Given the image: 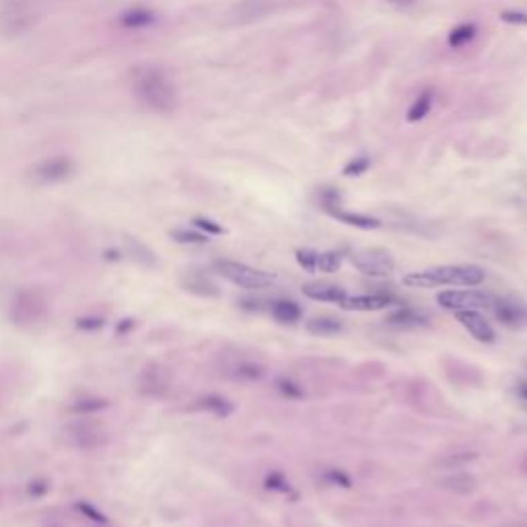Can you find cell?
Returning a JSON list of instances; mask_svg holds the SVG:
<instances>
[{"label":"cell","instance_id":"f546056e","mask_svg":"<svg viewBox=\"0 0 527 527\" xmlns=\"http://www.w3.org/2000/svg\"><path fill=\"white\" fill-rule=\"evenodd\" d=\"M208 408H212L219 416H227L231 412V404L221 400V398H210L208 400Z\"/></svg>","mask_w":527,"mask_h":527},{"label":"cell","instance_id":"8992f818","mask_svg":"<svg viewBox=\"0 0 527 527\" xmlns=\"http://www.w3.org/2000/svg\"><path fill=\"white\" fill-rule=\"evenodd\" d=\"M437 303L447 311H463V309H482V307H492L494 299L476 288H465V290H445L437 295Z\"/></svg>","mask_w":527,"mask_h":527},{"label":"cell","instance_id":"2e32d148","mask_svg":"<svg viewBox=\"0 0 527 527\" xmlns=\"http://www.w3.org/2000/svg\"><path fill=\"white\" fill-rule=\"evenodd\" d=\"M344 330L342 322L330 315H322V317H313L307 322V332H311L313 336H336Z\"/></svg>","mask_w":527,"mask_h":527},{"label":"cell","instance_id":"f1b7e54d","mask_svg":"<svg viewBox=\"0 0 527 527\" xmlns=\"http://www.w3.org/2000/svg\"><path fill=\"white\" fill-rule=\"evenodd\" d=\"M177 237V241H183V243H206L208 239L200 233H194V231H176L174 233Z\"/></svg>","mask_w":527,"mask_h":527},{"label":"cell","instance_id":"7a4b0ae2","mask_svg":"<svg viewBox=\"0 0 527 527\" xmlns=\"http://www.w3.org/2000/svg\"><path fill=\"white\" fill-rule=\"evenodd\" d=\"M486 272L480 266H437L420 272H410L402 278V284L410 288H437V286H480Z\"/></svg>","mask_w":527,"mask_h":527},{"label":"cell","instance_id":"6da1fadb","mask_svg":"<svg viewBox=\"0 0 527 527\" xmlns=\"http://www.w3.org/2000/svg\"><path fill=\"white\" fill-rule=\"evenodd\" d=\"M132 91L136 99L151 111L167 115L177 109V89L161 68L149 66L134 73Z\"/></svg>","mask_w":527,"mask_h":527},{"label":"cell","instance_id":"e0dca14e","mask_svg":"<svg viewBox=\"0 0 527 527\" xmlns=\"http://www.w3.org/2000/svg\"><path fill=\"white\" fill-rule=\"evenodd\" d=\"M478 35V27L474 23H461L457 27H453L447 35V44L453 48V50H459L463 48L465 44L474 41V37Z\"/></svg>","mask_w":527,"mask_h":527},{"label":"cell","instance_id":"1f68e13d","mask_svg":"<svg viewBox=\"0 0 527 527\" xmlns=\"http://www.w3.org/2000/svg\"><path fill=\"white\" fill-rule=\"evenodd\" d=\"M239 307H241V309H248V311H262V303L256 301V299H241V301H239Z\"/></svg>","mask_w":527,"mask_h":527},{"label":"cell","instance_id":"4316f807","mask_svg":"<svg viewBox=\"0 0 527 527\" xmlns=\"http://www.w3.org/2000/svg\"><path fill=\"white\" fill-rule=\"evenodd\" d=\"M369 167H371V159H367V157H356V159H352L351 163L344 167V176L346 177L362 176Z\"/></svg>","mask_w":527,"mask_h":527},{"label":"cell","instance_id":"44dd1931","mask_svg":"<svg viewBox=\"0 0 527 527\" xmlns=\"http://www.w3.org/2000/svg\"><path fill=\"white\" fill-rule=\"evenodd\" d=\"M276 389H278L280 396H284V398H288V400H301V398L305 396L303 387H301L299 383H295L293 379H288V377H280V379L276 381Z\"/></svg>","mask_w":527,"mask_h":527},{"label":"cell","instance_id":"7402d4cb","mask_svg":"<svg viewBox=\"0 0 527 527\" xmlns=\"http://www.w3.org/2000/svg\"><path fill=\"white\" fill-rule=\"evenodd\" d=\"M295 258H297V264H299L305 272H309V274L317 272V258H320V252H315V250H297Z\"/></svg>","mask_w":527,"mask_h":527},{"label":"cell","instance_id":"ffe728a7","mask_svg":"<svg viewBox=\"0 0 527 527\" xmlns=\"http://www.w3.org/2000/svg\"><path fill=\"white\" fill-rule=\"evenodd\" d=\"M342 266V254L332 250V252H322L317 258V272H326V274H334L338 272Z\"/></svg>","mask_w":527,"mask_h":527},{"label":"cell","instance_id":"ba28073f","mask_svg":"<svg viewBox=\"0 0 527 527\" xmlns=\"http://www.w3.org/2000/svg\"><path fill=\"white\" fill-rule=\"evenodd\" d=\"M455 320L478 340L484 344H492L497 338L494 328L490 326V322L476 309H463V311H455Z\"/></svg>","mask_w":527,"mask_h":527},{"label":"cell","instance_id":"5bb4252c","mask_svg":"<svg viewBox=\"0 0 527 527\" xmlns=\"http://www.w3.org/2000/svg\"><path fill=\"white\" fill-rule=\"evenodd\" d=\"M270 313L272 317L278 322V324H297L301 320V307L295 303V301H288V299H280V301H274L270 305Z\"/></svg>","mask_w":527,"mask_h":527},{"label":"cell","instance_id":"52a82bcc","mask_svg":"<svg viewBox=\"0 0 527 527\" xmlns=\"http://www.w3.org/2000/svg\"><path fill=\"white\" fill-rule=\"evenodd\" d=\"M75 172V165L68 157H50L39 161L33 169L31 176L39 183H56L62 179H68Z\"/></svg>","mask_w":527,"mask_h":527},{"label":"cell","instance_id":"484cf974","mask_svg":"<svg viewBox=\"0 0 527 527\" xmlns=\"http://www.w3.org/2000/svg\"><path fill=\"white\" fill-rule=\"evenodd\" d=\"M237 375L241 379H250V381H256V379H262L264 377V369L256 362H241L237 367Z\"/></svg>","mask_w":527,"mask_h":527},{"label":"cell","instance_id":"836d02e7","mask_svg":"<svg viewBox=\"0 0 527 527\" xmlns=\"http://www.w3.org/2000/svg\"><path fill=\"white\" fill-rule=\"evenodd\" d=\"M387 2L394 4V6H402V8H404V6H412L416 0H387Z\"/></svg>","mask_w":527,"mask_h":527},{"label":"cell","instance_id":"9c48e42d","mask_svg":"<svg viewBox=\"0 0 527 527\" xmlns=\"http://www.w3.org/2000/svg\"><path fill=\"white\" fill-rule=\"evenodd\" d=\"M394 305V297L391 295H346L340 303L342 309L346 311H381L385 307Z\"/></svg>","mask_w":527,"mask_h":527},{"label":"cell","instance_id":"8fae6325","mask_svg":"<svg viewBox=\"0 0 527 527\" xmlns=\"http://www.w3.org/2000/svg\"><path fill=\"white\" fill-rule=\"evenodd\" d=\"M303 295L307 299L313 301H322V303H336L340 305L342 299L346 297V290L338 284H330V282H311L303 286Z\"/></svg>","mask_w":527,"mask_h":527},{"label":"cell","instance_id":"ac0fdd59","mask_svg":"<svg viewBox=\"0 0 527 527\" xmlns=\"http://www.w3.org/2000/svg\"><path fill=\"white\" fill-rule=\"evenodd\" d=\"M433 99H435L433 91L420 93V95L414 99V103L410 105V109H408V113H406V120H408L410 124H416V122L425 120V118L429 115L431 107H433Z\"/></svg>","mask_w":527,"mask_h":527},{"label":"cell","instance_id":"603a6c76","mask_svg":"<svg viewBox=\"0 0 527 527\" xmlns=\"http://www.w3.org/2000/svg\"><path fill=\"white\" fill-rule=\"evenodd\" d=\"M445 484H447V488L465 494V492H472V490H474V484H476V482H474V478L468 476V474H457V476L445 480Z\"/></svg>","mask_w":527,"mask_h":527},{"label":"cell","instance_id":"d6986e66","mask_svg":"<svg viewBox=\"0 0 527 527\" xmlns=\"http://www.w3.org/2000/svg\"><path fill=\"white\" fill-rule=\"evenodd\" d=\"M264 488H266V490H272V492H280V494L290 497V499H297V492H295L293 484H290V482L286 480V476L280 474V472H270V474L266 476V480H264Z\"/></svg>","mask_w":527,"mask_h":527},{"label":"cell","instance_id":"cb8c5ba5","mask_svg":"<svg viewBox=\"0 0 527 527\" xmlns=\"http://www.w3.org/2000/svg\"><path fill=\"white\" fill-rule=\"evenodd\" d=\"M187 288H189V290H196V293H200V295H206V297H216V295H219V288H216L208 278H204V276H200V278H196V280H189V282H187Z\"/></svg>","mask_w":527,"mask_h":527},{"label":"cell","instance_id":"30bf717a","mask_svg":"<svg viewBox=\"0 0 527 527\" xmlns=\"http://www.w3.org/2000/svg\"><path fill=\"white\" fill-rule=\"evenodd\" d=\"M492 307H494L497 320H499L505 328H521V326L526 324L527 309L521 303L503 299V301H494Z\"/></svg>","mask_w":527,"mask_h":527},{"label":"cell","instance_id":"7c38bea8","mask_svg":"<svg viewBox=\"0 0 527 527\" xmlns=\"http://www.w3.org/2000/svg\"><path fill=\"white\" fill-rule=\"evenodd\" d=\"M429 315L420 309L414 307H398L387 315V324L391 326H400V328H418V326H427L429 324Z\"/></svg>","mask_w":527,"mask_h":527},{"label":"cell","instance_id":"3957f363","mask_svg":"<svg viewBox=\"0 0 527 527\" xmlns=\"http://www.w3.org/2000/svg\"><path fill=\"white\" fill-rule=\"evenodd\" d=\"M214 266H216V270L223 278H227L229 282H233L235 286L246 288V290H264V288H268L276 282V278L272 274L258 270V268H252L248 264L221 260Z\"/></svg>","mask_w":527,"mask_h":527},{"label":"cell","instance_id":"4fadbf2b","mask_svg":"<svg viewBox=\"0 0 527 527\" xmlns=\"http://www.w3.org/2000/svg\"><path fill=\"white\" fill-rule=\"evenodd\" d=\"M326 212L330 216H334L336 221L344 223V225H351V227H356V229H379L381 227V221L375 219V216H369V214H358V212H349V210H342L340 206H330L326 208Z\"/></svg>","mask_w":527,"mask_h":527},{"label":"cell","instance_id":"277c9868","mask_svg":"<svg viewBox=\"0 0 527 527\" xmlns=\"http://www.w3.org/2000/svg\"><path fill=\"white\" fill-rule=\"evenodd\" d=\"M35 25V12L25 0H0V35L19 37Z\"/></svg>","mask_w":527,"mask_h":527},{"label":"cell","instance_id":"5b68a950","mask_svg":"<svg viewBox=\"0 0 527 527\" xmlns=\"http://www.w3.org/2000/svg\"><path fill=\"white\" fill-rule=\"evenodd\" d=\"M351 262L360 274L375 276V278L389 276L396 270V262H394L391 254L385 252V250H379V248H369V250L354 252Z\"/></svg>","mask_w":527,"mask_h":527},{"label":"cell","instance_id":"83f0119b","mask_svg":"<svg viewBox=\"0 0 527 527\" xmlns=\"http://www.w3.org/2000/svg\"><path fill=\"white\" fill-rule=\"evenodd\" d=\"M499 17H501V21L511 23V25H527V12L524 10H503Z\"/></svg>","mask_w":527,"mask_h":527},{"label":"cell","instance_id":"4dcf8cb0","mask_svg":"<svg viewBox=\"0 0 527 527\" xmlns=\"http://www.w3.org/2000/svg\"><path fill=\"white\" fill-rule=\"evenodd\" d=\"M196 227H200V229H204L206 233H214V235H219V233H223V229L216 225V223H212V221H208V219H196Z\"/></svg>","mask_w":527,"mask_h":527},{"label":"cell","instance_id":"d6a6232c","mask_svg":"<svg viewBox=\"0 0 527 527\" xmlns=\"http://www.w3.org/2000/svg\"><path fill=\"white\" fill-rule=\"evenodd\" d=\"M517 396H519L524 402H527V381H519V383H517Z\"/></svg>","mask_w":527,"mask_h":527},{"label":"cell","instance_id":"d4e9b609","mask_svg":"<svg viewBox=\"0 0 527 527\" xmlns=\"http://www.w3.org/2000/svg\"><path fill=\"white\" fill-rule=\"evenodd\" d=\"M324 480H326L328 484H332V486H340V488H351L352 486L351 478H349L342 470H336V468L326 470Z\"/></svg>","mask_w":527,"mask_h":527},{"label":"cell","instance_id":"9a60e30c","mask_svg":"<svg viewBox=\"0 0 527 527\" xmlns=\"http://www.w3.org/2000/svg\"><path fill=\"white\" fill-rule=\"evenodd\" d=\"M155 21H157L155 12L149 10V8H142V6L130 8V10L120 15V23L126 29H142V27H147V25H151Z\"/></svg>","mask_w":527,"mask_h":527}]
</instances>
